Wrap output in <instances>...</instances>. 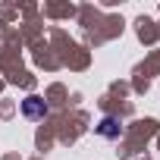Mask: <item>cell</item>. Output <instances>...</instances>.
<instances>
[{"mask_svg": "<svg viewBox=\"0 0 160 160\" xmlns=\"http://www.w3.org/2000/svg\"><path fill=\"white\" fill-rule=\"evenodd\" d=\"M25 113H28L32 119H38V116H44V113H47V107H44L38 98H28V101H25Z\"/></svg>", "mask_w": 160, "mask_h": 160, "instance_id": "cell-1", "label": "cell"}, {"mask_svg": "<svg viewBox=\"0 0 160 160\" xmlns=\"http://www.w3.org/2000/svg\"><path fill=\"white\" fill-rule=\"evenodd\" d=\"M98 132H101V135H107V138H116V135H119V122H116V119H104Z\"/></svg>", "mask_w": 160, "mask_h": 160, "instance_id": "cell-2", "label": "cell"}]
</instances>
